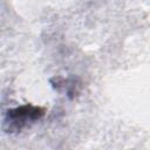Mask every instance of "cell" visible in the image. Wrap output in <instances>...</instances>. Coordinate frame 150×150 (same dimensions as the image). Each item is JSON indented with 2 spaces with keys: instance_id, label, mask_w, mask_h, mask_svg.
<instances>
[{
  "instance_id": "obj_1",
  "label": "cell",
  "mask_w": 150,
  "mask_h": 150,
  "mask_svg": "<svg viewBox=\"0 0 150 150\" xmlns=\"http://www.w3.org/2000/svg\"><path fill=\"white\" fill-rule=\"evenodd\" d=\"M42 115H43V109H41L40 107L26 104L8 110L7 123H9L12 127H15L16 129H21L27 123L39 120Z\"/></svg>"
}]
</instances>
